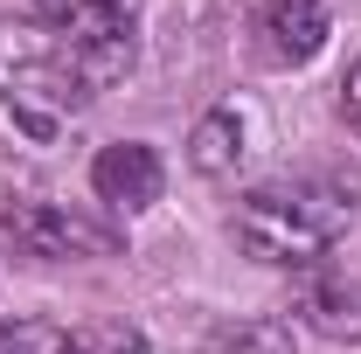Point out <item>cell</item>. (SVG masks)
<instances>
[{"label":"cell","instance_id":"8fae6325","mask_svg":"<svg viewBox=\"0 0 361 354\" xmlns=\"http://www.w3.org/2000/svg\"><path fill=\"white\" fill-rule=\"evenodd\" d=\"M223 354H292V341H285L278 326H243V334H236Z\"/></svg>","mask_w":361,"mask_h":354},{"label":"cell","instance_id":"ba28073f","mask_svg":"<svg viewBox=\"0 0 361 354\" xmlns=\"http://www.w3.org/2000/svg\"><path fill=\"white\" fill-rule=\"evenodd\" d=\"M250 111H236V104H223V111H209L202 126H195V167L209 181H229L250 167Z\"/></svg>","mask_w":361,"mask_h":354},{"label":"cell","instance_id":"5b68a950","mask_svg":"<svg viewBox=\"0 0 361 354\" xmlns=\"http://www.w3.org/2000/svg\"><path fill=\"white\" fill-rule=\"evenodd\" d=\"M90 188L111 209H153L160 188H167V167H160V153L146 139H118V146H104L90 160Z\"/></svg>","mask_w":361,"mask_h":354},{"label":"cell","instance_id":"7c38bea8","mask_svg":"<svg viewBox=\"0 0 361 354\" xmlns=\"http://www.w3.org/2000/svg\"><path fill=\"white\" fill-rule=\"evenodd\" d=\"M348 118H355V133H361V63L348 70Z\"/></svg>","mask_w":361,"mask_h":354},{"label":"cell","instance_id":"8992f818","mask_svg":"<svg viewBox=\"0 0 361 354\" xmlns=\"http://www.w3.org/2000/svg\"><path fill=\"white\" fill-rule=\"evenodd\" d=\"M257 35H264L271 63H313L326 49V7L319 0H264Z\"/></svg>","mask_w":361,"mask_h":354},{"label":"cell","instance_id":"3957f363","mask_svg":"<svg viewBox=\"0 0 361 354\" xmlns=\"http://www.w3.org/2000/svg\"><path fill=\"white\" fill-rule=\"evenodd\" d=\"M42 28L63 42V56L77 63V77L90 90L118 84L133 70L139 49V0H35Z\"/></svg>","mask_w":361,"mask_h":354},{"label":"cell","instance_id":"6da1fadb","mask_svg":"<svg viewBox=\"0 0 361 354\" xmlns=\"http://www.w3.org/2000/svg\"><path fill=\"white\" fill-rule=\"evenodd\" d=\"M355 222V181L348 174H292L257 188L236 209V243L257 264H292L313 271Z\"/></svg>","mask_w":361,"mask_h":354},{"label":"cell","instance_id":"9c48e42d","mask_svg":"<svg viewBox=\"0 0 361 354\" xmlns=\"http://www.w3.org/2000/svg\"><path fill=\"white\" fill-rule=\"evenodd\" d=\"M70 354H146V334L133 319H84L70 326Z\"/></svg>","mask_w":361,"mask_h":354},{"label":"cell","instance_id":"30bf717a","mask_svg":"<svg viewBox=\"0 0 361 354\" xmlns=\"http://www.w3.org/2000/svg\"><path fill=\"white\" fill-rule=\"evenodd\" d=\"M0 354H70V326H56V319H0Z\"/></svg>","mask_w":361,"mask_h":354},{"label":"cell","instance_id":"277c9868","mask_svg":"<svg viewBox=\"0 0 361 354\" xmlns=\"http://www.w3.org/2000/svg\"><path fill=\"white\" fill-rule=\"evenodd\" d=\"M0 222H7V236H14L28 257H111V250H118V236H111L104 222L77 216V209H63V202H14Z\"/></svg>","mask_w":361,"mask_h":354},{"label":"cell","instance_id":"52a82bcc","mask_svg":"<svg viewBox=\"0 0 361 354\" xmlns=\"http://www.w3.org/2000/svg\"><path fill=\"white\" fill-rule=\"evenodd\" d=\"M299 319L334 334V341H361V278H341V271H319L299 285Z\"/></svg>","mask_w":361,"mask_h":354},{"label":"cell","instance_id":"7a4b0ae2","mask_svg":"<svg viewBox=\"0 0 361 354\" xmlns=\"http://www.w3.org/2000/svg\"><path fill=\"white\" fill-rule=\"evenodd\" d=\"M90 84L42 21H0V133L21 146H56L84 118Z\"/></svg>","mask_w":361,"mask_h":354}]
</instances>
